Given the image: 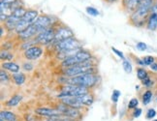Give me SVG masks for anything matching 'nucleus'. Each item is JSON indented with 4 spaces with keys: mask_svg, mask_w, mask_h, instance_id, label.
Returning a JSON list of instances; mask_svg holds the SVG:
<instances>
[{
    "mask_svg": "<svg viewBox=\"0 0 157 121\" xmlns=\"http://www.w3.org/2000/svg\"><path fill=\"white\" fill-rule=\"evenodd\" d=\"M154 1L155 0H144L138 6V8L130 16L129 22L133 26L143 27L147 25V21L150 15V11H151Z\"/></svg>",
    "mask_w": 157,
    "mask_h": 121,
    "instance_id": "obj_1",
    "label": "nucleus"
},
{
    "mask_svg": "<svg viewBox=\"0 0 157 121\" xmlns=\"http://www.w3.org/2000/svg\"><path fill=\"white\" fill-rule=\"evenodd\" d=\"M98 77L95 73H86L80 76L67 78L65 80V84H74V85L83 86L86 88H91L97 84Z\"/></svg>",
    "mask_w": 157,
    "mask_h": 121,
    "instance_id": "obj_2",
    "label": "nucleus"
},
{
    "mask_svg": "<svg viewBox=\"0 0 157 121\" xmlns=\"http://www.w3.org/2000/svg\"><path fill=\"white\" fill-rule=\"evenodd\" d=\"M86 73H95L94 65L92 64L91 60H88V61L71 66V67H68V68H65L63 71L64 76L67 78L80 76L82 74H86Z\"/></svg>",
    "mask_w": 157,
    "mask_h": 121,
    "instance_id": "obj_3",
    "label": "nucleus"
},
{
    "mask_svg": "<svg viewBox=\"0 0 157 121\" xmlns=\"http://www.w3.org/2000/svg\"><path fill=\"white\" fill-rule=\"evenodd\" d=\"M88 60H91V53L88 51L82 50L81 48V50H78L74 54H72L71 56L64 59L61 62V66L63 68H68L71 67V66L88 61Z\"/></svg>",
    "mask_w": 157,
    "mask_h": 121,
    "instance_id": "obj_4",
    "label": "nucleus"
},
{
    "mask_svg": "<svg viewBox=\"0 0 157 121\" xmlns=\"http://www.w3.org/2000/svg\"><path fill=\"white\" fill-rule=\"evenodd\" d=\"M89 92L88 88L83 86L74 85V84H64L61 88V91L57 95L60 98H65V97H78Z\"/></svg>",
    "mask_w": 157,
    "mask_h": 121,
    "instance_id": "obj_5",
    "label": "nucleus"
},
{
    "mask_svg": "<svg viewBox=\"0 0 157 121\" xmlns=\"http://www.w3.org/2000/svg\"><path fill=\"white\" fill-rule=\"evenodd\" d=\"M39 16H38V11L37 10H33V9H29L26 11V13L25 14L21 21L17 23V25L16 27V30L15 31L19 34L21 33V31H23L25 29H26L29 25H31V24L34 23V21H36Z\"/></svg>",
    "mask_w": 157,
    "mask_h": 121,
    "instance_id": "obj_6",
    "label": "nucleus"
},
{
    "mask_svg": "<svg viewBox=\"0 0 157 121\" xmlns=\"http://www.w3.org/2000/svg\"><path fill=\"white\" fill-rule=\"evenodd\" d=\"M26 11L27 10H25V8L23 7V6H21L20 8H17L14 13L8 17L7 21L3 23V26L7 29L8 31H15L17 23H19L21 17L25 16Z\"/></svg>",
    "mask_w": 157,
    "mask_h": 121,
    "instance_id": "obj_7",
    "label": "nucleus"
},
{
    "mask_svg": "<svg viewBox=\"0 0 157 121\" xmlns=\"http://www.w3.org/2000/svg\"><path fill=\"white\" fill-rule=\"evenodd\" d=\"M54 48H56V52L66 51H78L82 48V44L80 41L73 37L61 42L54 43Z\"/></svg>",
    "mask_w": 157,
    "mask_h": 121,
    "instance_id": "obj_8",
    "label": "nucleus"
},
{
    "mask_svg": "<svg viewBox=\"0 0 157 121\" xmlns=\"http://www.w3.org/2000/svg\"><path fill=\"white\" fill-rule=\"evenodd\" d=\"M54 37H56V25H52V27L41 31L34 38V41L35 44H39L40 46H46L53 43Z\"/></svg>",
    "mask_w": 157,
    "mask_h": 121,
    "instance_id": "obj_9",
    "label": "nucleus"
},
{
    "mask_svg": "<svg viewBox=\"0 0 157 121\" xmlns=\"http://www.w3.org/2000/svg\"><path fill=\"white\" fill-rule=\"evenodd\" d=\"M56 108L59 111V112L61 113L62 116L72 118V119H75V120H80L82 117V113H81L80 110L69 107L67 105L63 104V103H60Z\"/></svg>",
    "mask_w": 157,
    "mask_h": 121,
    "instance_id": "obj_10",
    "label": "nucleus"
},
{
    "mask_svg": "<svg viewBox=\"0 0 157 121\" xmlns=\"http://www.w3.org/2000/svg\"><path fill=\"white\" fill-rule=\"evenodd\" d=\"M74 37V32L71 28L68 26L61 24L57 27H56V37H54L53 43H57V42H61L64 40H67Z\"/></svg>",
    "mask_w": 157,
    "mask_h": 121,
    "instance_id": "obj_11",
    "label": "nucleus"
},
{
    "mask_svg": "<svg viewBox=\"0 0 157 121\" xmlns=\"http://www.w3.org/2000/svg\"><path fill=\"white\" fill-rule=\"evenodd\" d=\"M35 113L40 116H44L47 118H59L61 117V113L57 108H52L47 107H40L35 110Z\"/></svg>",
    "mask_w": 157,
    "mask_h": 121,
    "instance_id": "obj_12",
    "label": "nucleus"
},
{
    "mask_svg": "<svg viewBox=\"0 0 157 121\" xmlns=\"http://www.w3.org/2000/svg\"><path fill=\"white\" fill-rule=\"evenodd\" d=\"M33 24L39 30V33L41 31H43V30L48 29V28L52 27V25H54V24H52V17L50 16H47V15L39 16L37 19H36V21H34Z\"/></svg>",
    "mask_w": 157,
    "mask_h": 121,
    "instance_id": "obj_13",
    "label": "nucleus"
},
{
    "mask_svg": "<svg viewBox=\"0 0 157 121\" xmlns=\"http://www.w3.org/2000/svg\"><path fill=\"white\" fill-rule=\"evenodd\" d=\"M43 54V48L41 46H33L30 47L23 51V55L27 60H36Z\"/></svg>",
    "mask_w": 157,
    "mask_h": 121,
    "instance_id": "obj_14",
    "label": "nucleus"
},
{
    "mask_svg": "<svg viewBox=\"0 0 157 121\" xmlns=\"http://www.w3.org/2000/svg\"><path fill=\"white\" fill-rule=\"evenodd\" d=\"M38 34H39V30L37 29V27L34 24H31L26 29H25L23 31L17 34V38L22 41H26V40H30L33 37H36Z\"/></svg>",
    "mask_w": 157,
    "mask_h": 121,
    "instance_id": "obj_15",
    "label": "nucleus"
},
{
    "mask_svg": "<svg viewBox=\"0 0 157 121\" xmlns=\"http://www.w3.org/2000/svg\"><path fill=\"white\" fill-rule=\"evenodd\" d=\"M59 100H60V103H63L65 105L78 108V110H81V108L84 107L82 104V102L78 100V97H65V98H60Z\"/></svg>",
    "mask_w": 157,
    "mask_h": 121,
    "instance_id": "obj_16",
    "label": "nucleus"
},
{
    "mask_svg": "<svg viewBox=\"0 0 157 121\" xmlns=\"http://www.w3.org/2000/svg\"><path fill=\"white\" fill-rule=\"evenodd\" d=\"M146 27L149 31H157V15L156 14L149 15Z\"/></svg>",
    "mask_w": 157,
    "mask_h": 121,
    "instance_id": "obj_17",
    "label": "nucleus"
},
{
    "mask_svg": "<svg viewBox=\"0 0 157 121\" xmlns=\"http://www.w3.org/2000/svg\"><path fill=\"white\" fill-rule=\"evenodd\" d=\"M78 100L82 102V104L84 107H90L94 102V95L92 93L88 92L87 94H84L82 96H78Z\"/></svg>",
    "mask_w": 157,
    "mask_h": 121,
    "instance_id": "obj_18",
    "label": "nucleus"
},
{
    "mask_svg": "<svg viewBox=\"0 0 157 121\" xmlns=\"http://www.w3.org/2000/svg\"><path fill=\"white\" fill-rule=\"evenodd\" d=\"M1 66H2L3 70H7L11 73H13V74H16V73H17L21 69L19 65L14 63V62H11V61L10 62H3L1 64Z\"/></svg>",
    "mask_w": 157,
    "mask_h": 121,
    "instance_id": "obj_19",
    "label": "nucleus"
},
{
    "mask_svg": "<svg viewBox=\"0 0 157 121\" xmlns=\"http://www.w3.org/2000/svg\"><path fill=\"white\" fill-rule=\"evenodd\" d=\"M143 1H144V0H128L127 3L124 5L125 8H126V11L132 14L133 12H134L138 8V6L140 5Z\"/></svg>",
    "mask_w": 157,
    "mask_h": 121,
    "instance_id": "obj_20",
    "label": "nucleus"
},
{
    "mask_svg": "<svg viewBox=\"0 0 157 121\" xmlns=\"http://www.w3.org/2000/svg\"><path fill=\"white\" fill-rule=\"evenodd\" d=\"M21 100H22V96L21 94H16L14 96H12L11 98L6 102V106L10 108L17 107L21 102Z\"/></svg>",
    "mask_w": 157,
    "mask_h": 121,
    "instance_id": "obj_21",
    "label": "nucleus"
},
{
    "mask_svg": "<svg viewBox=\"0 0 157 121\" xmlns=\"http://www.w3.org/2000/svg\"><path fill=\"white\" fill-rule=\"evenodd\" d=\"M0 116L3 117L5 121H17L16 113L10 111H2L1 113H0Z\"/></svg>",
    "mask_w": 157,
    "mask_h": 121,
    "instance_id": "obj_22",
    "label": "nucleus"
},
{
    "mask_svg": "<svg viewBox=\"0 0 157 121\" xmlns=\"http://www.w3.org/2000/svg\"><path fill=\"white\" fill-rule=\"evenodd\" d=\"M12 78H13L15 83L17 84V85H22L25 81V76L22 73H16V74L12 76Z\"/></svg>",
    "mask_w": 157,
    "mask_h": 121,
    "instance_id": "obj_23",
    "label": "nucleus"
},
{
    "mask_svg": "<svg viewBox=\"0 0 157 121\" xmlns=\"http://www.w3.org/2000/svg\"><path fill=\"white\" fill-rule=\"evenodd\" d=\"M152 96H153V92L151 91V90H147V91H144V93L142 96L143 104L144 106L148 105L149 103L151 102V100H152Z\"/></svg>",
    "mask_w": 157,
    "mask_h": 121,
    "instance_id": "obj_24",
    "label": "nucleus"
},
{
    "mask_svg": "<svg viewBox=\"0 0 157 121\" xmlns=\"http://www.w3.org/2000/svg\"><path fill=\"white\" fill-rule=\"evenodd\" d=\"M0 58H1L2 61H4V60H9V61H11V60L14 58V55H13V53H11L9 51L2 50L1 52H0Z\"/></svg>",
    "mask_w": 157,
    "mask_h": 121,
    "instance_id": "obj_25",
    "label": "nucleus"
},
{
    "mask_svg": "<svg viewBox=\"0 0 157 121\" xmlns=\"http://www.w3.org/2000/svg\"><path fill=\"white\" fill-rule=\"evenodd\" d=\"M137 77L140 81H144V78L148 77V72L144 68H138L137 69Z\"/></svg>",
    "mask_w": 157,
    "mask_h": 121,
    "instance_id": "obj_26",
    "label": "nucleus"
},
{
    "mask_svg": "<svg viewBox=\"0 0 157 121\" xmlns=\"http://www.w3.org/2000/svg\"><path fill=\"white\" fill-rule=\"evenodd\" d=\"M122 66H123L124 71L127 73V74H131L132 73V65H131L129 60H127L126 58L124 60H122Z\"/></svg>",
    "mask_w": 157,
    "mask_h": 121,
    "instance_id": "obj_27",
    "label": "nucleus"
},
{
    "mask_svg": "<svg viewBox=\"0 0 157 121\" xmlns=\"http://www.w3.org/2000/svg\"><path fill=\"white\" fill-rule=\"evenodd\" d=\"M19 0H0V8L11 7L12 5L17 2Z\"/></svg>",
    "mask_w": 157,
    "mask_h": 121,
    "instance_id": "obj_28",
    "label": "nucleus"
},
{
    "mask_svg": "<svg viewBox=\"0 0 157 121\" xmlns=\"http://www.w3.org/2000/svg\"><path fill=\"white\" fill-rule=\"evenodd\" d=\"M142 60H143L144 66H150V65H152L155 62V58L153 56H151V55L144 56V57L142 58Z\"/></svg>",
    "mask_w": 157,
    "mask_h": 121,
    "instance_id": "obj_29",
    "label": "nucleus"
},
{
    "mask_svg": "<svg viewBox=\"0 0 157 121\" xmlns=\"http://www.w3.org/2000/svg\"><path fill=\"white\" fill-rule=\"evenodd\" d=\"M156 111L154 110V108H148L147 110V113H146V118L147 119H148V120H153L154 119V117L156 116Z\"/></svg>",
    "mask_w": 157,
    "mask_h": 121,
    "instance_id": "obj_30",
    "label": "nucleus"
},
{
    "mask_svg": "<svg viewBox=\"0 0 157 121\" xmlns=\"http://www.w3.org/2000/svg\"><path fill=\"white\" fill-rule=\"evenodd\" d=\"M139 106V100L137 98H132L129 101V104H128V108L129 110H135Z\"/></svg>",
    "mask_w": 157,
    "mask_h": 121,
    "instance_id": "obj_31",
    "label": "nucleus"
},
{
    "mask_svg": "<svg viewBox=\"0 0 157 121\" xmlns=\"http://www.w3.org/2000/svg\"><path fill=\"white\" fill-rule=\"evenodd\" d=\"M0 80H1V82H2V83L8 82L9 80H10L9 75H8L7 73H6L3 69L1 70V72H0Z\"/></svg>",
    "mask_w": 157,
    "mask_h": 121,
    "instance_id": "obj_32",
    "label": "nucleus"
},
{
    "mask_svg": "<svg viewBox=\"0 0 157 121\" xmlns=\"http://www.w3.org/2000/svg\"><path fill=\"white\" fill-rule=\"evenodd\" d=\"M142 84L144 86V87H147V88H149V87H151L153 85V81L151 80V78H149V76L147 78H144V81H142Z\"/></svg>",
    "mask_w": 157,
    "mask_h": 121,
    "instance_id": "obj_33",
    "label": "nucleus"
},
{
    "mask_svg": "<svg viewBox=\"0 0 157 121\" xmlns=\"http://www.w3.org/2000/svg\"><path fill=\"white\" fill-rule=\"evenodd\" d=\"M86 13L92 17H97L99 16V11L93 7H86Z\"/></svg>",
    "mask_w": 157,
    "mask_h": 121,
    "instance_id": "obj_34",
    "label": "nucleus"
},
{
    "mask_svg": "<svg viewBox=\"0 0 157 121\" xmlns=\"http://www.w3.org/2000/svg\"><path fill=\"white\" fill-rule=\"evenodd\" d=\"M120 95H121V93H120L119 90H113V92L112 94V101L114 103V104H117V101H118V98L120 97Z\"/></svg>",
    "mask_w": 157,
    "mask_h": 121,
    "instance_id": "obj_35",
    "label": "nucleus"
},
{
    "mask_svg": "<svg viewBox=\"0 0 157 121\" xmlns=\"http://www.w3.org/2000/svg\"><path fill=\"white\" fill-rule=\"evenodd\" d=\"M142 112H143L142 108H135L134 111H133L132 115H133V117H134V118H139L142 115Z\"/></svg>",
    "mask_w": 157,
    "mask_h": 121,
    "instance_id": "obj_36",
    "label": "nucleus"
},
{
    "mask_svg": "<svg viewBox=\"0 0 157 121\" xmlns=\"http://www.w3.org/2000/svg\"><path fill=\"white\" fill-rule=\"evenodd\" d=\"M136 47H137L138 50H139V51H146L147 48V44L143 43V42H139V43H137Z\"/></svg>",
    "mask_w": 157,
    "mask_h": 121,
    "instance_id": "obj_37",
    "label": "nucleus"
},
{
    "mask_svg": "<svg viewBox=\"0 0 157 121\" xmlns=\"http://www.w3.org/2000/svg\"><path fill=\"white\" fill-rule=\"evenodd\" d=\"M112 51H113V53H116L117 55L119 57V58H121L122 60H124L125 59V56H124V54L120 51H118L117 48H116V47H112Z\"/></svg>",
    "mask_w": 157,
    "mask_h": 121,
    "instance_id": "obj_38",
    "label": "nucleus"
},
{
    "mask_svg": "<svg viewBox=\"0 0 157 121\" xmlns=\"http://www.w3.org/2000/svg\"><path fill=\"white\" fill-rule=\"evenodd\" d=\"M150 14H156L157 15V0L154 1V4L151 8V11H150Z\"/></svg>",
    "mask_w": 157,
    "mask_h": 121,
    "instance_id": "obj_39",
    "label": "nucleus"
},
{
    "mask_svg": "<svg viewBox=\"0 0 157 121\" xmlns=\"http://www.w3.org/2000/svg\"><path fill=\"white\" fill-rule=\"evenodd\" d=\"M57 121H78V120H75V119H72V118H68V117L62 116V117H59L57 119Z\"/></svg>",
    "mask_w": 157,
    "mask_h": 121,
    "instance_id": "obj_40",
    "label": "nucleus"
},
{
    "mask_svg": "<svg viewBox=\"0 0 157 121\" xmlns=\"http://www.w3.org/2000/svg\"><path fill=\"white\" fill-rule=\"evenodd\" d=\"M23 69L26 70V71L32 70V65L31 64H28V63H25V64H23Z\"/></svg>",
    "mask_w": 157,
    "mask_h": 121,
    "instance_id": "obj_41",
    "label": "nucleus"
},
{
    "mask_svg": "<svg viewBox=\"0 0 157 121\" xmlns=\"http://www.w3.org/2000/svg\"><path fill=\"white\" fill-rule=\"evenodd\" d=\"M25 119H26V121H36L35 117L33 115H31V114H29V113L25 115Z\"/></svg>",
    "mask_w": 157,
    "mask_h": 121,
    "instance_id": "obj_42",
    "label": "nucleus"
},
{
    "mask_svg": "<svg viewBox=\"0 0 157 121\" xmlns=\"http://www.w3.org/2000/svg\"><path fill=\"white\" fill-rule=\"evenodd\" d=\"M149 67H150V69H151L152 71H155V72H157V63H156V62H154L152 65H150Z\"/></svg>",
    "mask_w": 157,
    "mask_h": 121,
    "instance_id": "obj_43",
    "label": "nucleus"
},
{
    "mask_svg": "<svg viewBox=\"0 0 157 121\" xmlns=\"http://www.w3.org/2000/svg\"><path fill=\"white\" fill-rule=\"evenodd\" d=\"M58 118H48V120L46 121H57Z\"/></svg>",
    "mask_w": 157,
    "mask_h": 121,
    "instance_id": "obj_44",
    "label": "nucleus"
},
{
    "mask_svg": "<svg viewBox=\"0 0 157 121\" xmlns=\"http://www.w3.org/2000/svg\"><path fill=\"white\" fill-rule=\"evenodd\" d=\"M117 0H107V2H109V3H113V2H117Z\"/></svg>",
    "mask_w": 157,
    "mask_h": 121,
    "instance_id": "obj_45",
    "label": "nucleus"
},
{
    "mask_svg": "<svg viewBox=\"0 0 157 121\" xmlns=\"http://www.w3.org/2000/svg\"><path fill=\"white\" fill-rule=\"evenodd\" d=\"M152 121H157V119H153Z\"/></svg>",
    "mask_w": 157,
    "mask_h": 121,
    "instance_id": "obj_46",
    "label": "nucleus"
},
{
    "mask_svg": "<svg viewBox=\"0 0 157 121\" xmlns=\"http://www.w3.org/2000/svg\"><path fill=\"white\" fill-rule=\"evenodd\" d=\"M156 102H157V97H156Z\"/></svg>",
    "mask_w": 157,
    "mask_h": 121,
    "instance_id": "obj_47",
    "label": "nucleus"
}]
</instances>
